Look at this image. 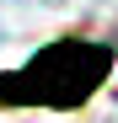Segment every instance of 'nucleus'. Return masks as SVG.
I'll return each instance as SVG.
<instances>
[{
  "label": "nucleus",
  "instance_id": "f257e3e1",
  "mask_svg": "<svg viewBox=\"0 0 118 123\" xmlns=\"http://www.w3.org/2000/svg\"><path fill=\"white\" fill-rule=\"evenodd\" d=\"M113 70V48L91 37H59L22 70L0 75V107H81Z\"/></svg>",
  "mask_w": 118,
  "mask_h": 123
}]
</instances>
